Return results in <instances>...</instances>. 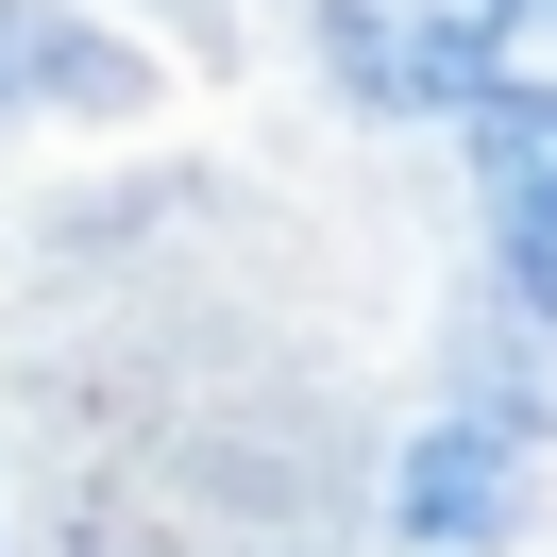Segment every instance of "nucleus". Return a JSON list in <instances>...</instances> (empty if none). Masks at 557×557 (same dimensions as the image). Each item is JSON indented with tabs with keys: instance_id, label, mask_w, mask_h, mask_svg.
I'll use <instances>...</instances> for the list:
<instances>
[{
	"instance_id": "nucleus-3",
	"label": "nucleus",
	"mask_w": 557,
	"mask_h": 557,
	"mask_svg": "<svg viewBox=\"0 0 557 557\" xmlns=\"http://www.w3.org/2000/svg\"><path fill=\"white\" fill-rule=\"evenodd\" d=\"M507 507H523V422H440V440L406 456V541L422 557L507 541Z\"/></svg>"
},
{
	"instance_id": "nucleus-5",
	"label": "nucleus",
	"mask_w": 557,
	"mask_h": 557,
	"mask_svg": "<svg viewBox=\"0 0 557 557\" xmlns=\"http://www.w3.org/2000/svg\"><path fill=\"white\" fill-rule=\"evenodd\" d=\"M541 17H557V0H541Z\"/></svg>"
},
{
	"instance_id": "nucleus-2",
	"label": "nucleus",
	"mask_w": 557,
	"mask_h": 557,
	"mask_svg": "<svg viewBox=\"0 0 557 557\" xmlns=\"http://www.w3.org/2000/svg\"><path fill=\"white\" fill-rule=\"evenodd\" d=\"M473 203H490V253H507L523 321L557 338V85H490L473 102Z\"/></svg>"
},
{
	"instance_id": "nucleus-4",
	"label": "nucleus",
	"mask_w": 557,
	"mask_h": 557,
	"mask_svg": "<svg viewBox=\"0 0 557 557\" xmlns=\"http://www.w3.org/2000/svg\"><path fill=\"white\" fill-rule=\"evenodd\" d=\"M0 85H17V35H0Z\"/></svg>"
},
{
	"instance_id": "nucleus-1",
	"label": "nucleus",
	"mask_w": 557,
	"mask_h": 557,
	"mask_svg": "<svg viewBox=\"0 0 557 557\" xmlns=\"http://www.w3.org/2000/svg\"><path fill=\"white\" fill-rule=\"evenodd\" d=\"M507 17H523V0H321V51H338V85L372 119H440V102L473 119L490 85H507V69H490Z\"/></svg>"
}]
</instances>
